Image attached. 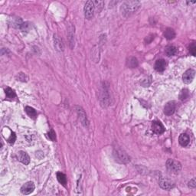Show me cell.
<instances>
[{
    "instance_id": "6da1fadb",
    "label": "cell",
    "mask_w": 196,
    "mask_h": 196,
    "mask_svg": "<svg viewBox=\"0 0 196 196\" xmlns=\"http://www.w3.org/2000/svg\"><path fill=\"white\" fill-rule=\"evenodd\" d=\"M140 6V2L138 1H127L122 5L121 11L122 15L125 18L130 16L132 14L135 12L139 7Z\"/></svg>"
},
{
    "instance_id": "7a4b0ae2",
    "label": "cell",
    "mask_w": 196,
    "mask_h": 196,
    "mask_svg": "<svg viewBox=\"0 0 196 196\" xmlns=\"http://www.w3.org/2000/svg\"><path fill=\"white\" fill-rule=\"evenodd\" d=\"M166 167L171 173L178 174L182 169V165L179 162L174 159H168L166 162Z\"/></svg>"
},
{
    "instance_id": "3957f363",
    "label": "cell",
    "mask_w": 196,
    "mask_h": 196,
    "mask_svg": "<svg viewBox=\"0 0 196 196\" xmlns=\"http://www.w3.org/2000/svg\"><path fill=\"white\" fill-rule=\"evenodd\" d=\"M94 11H95V6H94V2L87 1L84 8L85 18L87 19H91L94 15Z\"/></svg>"
},
{
    "instance_id": "277c9868",
    "label": "cell",
    "mask_w": 196,
    "mask_h": 196,
    "mask_svg": "<svg viewBox=\"0 0 196 196\" xmlns=\"http://www.w3.org/2000/svg\"><path fill=\"white\" fill-rule=\"evenodd\" d=\"M195 75V71L193 69H189L184 73L183 76H182V80L185 84H189L192 83L194 79Z\"/></svg>"
},
{
    "instance_id": "5b68a950",
    "label": "cell",
    "mask_w": 196,
    "mask_h": 196,
    "mask_svg": "<svg viewBox=\"0 0 196 196\" xmlns=\"http://www.w3.org/2000/svg\"><path fill=\"white\" fill-rule=\"evenodd\" d=\"M175 108H176V104L175 101H169L166 104L165 107H164V113L166 116H171L175 111Z\"/></svg>"
},
{
    "instance_id": "8992f818",
    "label": "cell",
    "mask_w": 196,
    "mask_h": 196,
    "mask_svg": "<svg viewBox=\"0 0 196 196\" xmlns=\"http://www.w3.org/2000/svg\"><path fill=\"white\" fill-rule=\"evenodd\" d=\"M152 130L156 134L160 135L165 132V127L162 125V123L159 121H153L152 124Z\"/></svg>"
},
{
    "instance_id": "52a82bcc",
    "label": "cell",
    "mask_w": 196,
    "mask_h": 196,
    "mask_svg": "<svg viewBox=\"0 0 196 196\" xmlns=\"http://www.w3.org/2000/svg\"><path fill=\"white\" fill-rule=\"evenodd\" d=\"M159 185L162 189H165V190H169V189H173L174 184L173 183L171 180L168 179L167 178L161 177L159 178Z\"/></svg>"
},
{
    "instance_id": "ba28073f",
    "label": "cell",
    "mask_w": 196,
    "mask_h": 196,
    "mask_svg": "<svg viewBox=\"0 0 196 196\" xmlns=\"http://www.w3.org/2000/svg\"><path fill=\"white\" fill-rule=\"evenodd\" d=\"M35 190V184L32 182H28L22 185L21 188V192L23 195H29Z\"/></svg>"
},
{
    "instance_id": "9c48e42d",
    "label": "cell",
    "mask_w": 196,
    "mask_h": 196,
    "mask_svg": "<svg viewBox=\"0 0 196 196\" xmlns=\"http://www.w3.org/2000/svg\"><path fill=\"white\" fill-rule=\"evenodd\" d=\"M18 160L21 162H22L25 165H29L30 162V158L29 156L24 151H19L18 153Z\"/></svg>"
},
{
    "instance_id": "30bf717a",
    "label": "cell",
    "mask_w": 196,
    "mask_h": 196,
    "mask_svg": "<svg viewBox=\"0 0 196 196\" xmlns=\"http://www.w3.org/2000/svg\"><path fill=\"white\" fill-rule=\"evenodd\" d=\"M166 67V62L165 60L159 59L157 60L155 64V70L158 72H162L165 70Z\"/></svg>"
},
{
    "instance_id": "8fae6325",
    "label": "cell",
    "mask_w": 196,
    "mask_h": 196,
    "mask_svg": "<svg viewBox=\"0 0 196 196\" xmlns=\"http://www.w3.org/2000/svg\"><path fill=\"white\" fill-rule=\"evenodd\" d=\"M77 108H78V109H77V113H78V114H79V118L80 120H81V123H82V124L84 126H88V121H87V116L86 114H85L84 111V110L81 107L78 106Z\"/></svg>"
},
{
    "instance_id": "7c38bea8",
    "label": "cell",
    "mask_w": 196,
    "mask_h": 196,
    "mask_svg": "<svg viewBox=\"0 0 196 196\" xmlns=\"http://www.w3.org/2000/svg\"><path fill=\"white\" fill-rule=\"evenodd\" d=\"M189 142H190V139H189V135H187L186 133H182L179 136L178 142L182 146H183V147L187 146L189 144Z\"/></svg>"
},
{
    "instance_id": "4fadbf2b",
    "label": "cell",
    "mask_w": 196,
    "mask_h": 196,
    "mask_svg": "<svg viewBox=\"0 0 196 196\" xmlns=\"http://www.w3.org/2000/svg\"><path fill=\"white\" fill-rule=\"evenodd\" d=\"M117 156L118 157L119 159H120L122 162H130V157H128V156L126 155V153H125L124 152L122 151V150H117Z\"/></svg>"
},
{
    "instance_id": "5bb4252c",
    "label": "cell",
    "mask_w": 196,
    "mask_h": 196,
    "mask_svg": "<svg viewBox=\"0 0 196 196\" xmlns=\"http://www.w3.org/2000/svg\"><path fill=\"white\" fill-rule=\"evenodd\" d=\"M54 47L56 48V49L60 51H62L64 49L63 44L62 42L61 41L58 36H57V35H54Z\"/></svg>"
},
{
    "instance_id": "9a60e30c",
    "label": "cell",
    "mask_w": 196,
    "mask_h": 196,
    "mask_svg": "<svg viewBox=\"0 0 196 196\" xmlns=\"http://www.w3.org/2000/svg\"><path fill=\"white\" fill-rule=\"evenodd\" d=\"M164 35H165L166 38H167L168 40H172L173 39V38H175V31L173 30V29L168 28V29H166V30L165 31Z\"/></svg>"
},
{
    "instance_id": "2e32d148",
    "label": "cell",
    "mask_w": 196,
    "mask_h": 196,
    "mask_svg": "<svg viewBox=\"0 0 196 196\" xmlns=\"http://www.w3.org/2000/svg\"><path fill=\"white\" fill-rule=\"evenodd\" d=\"M25 110L31 118L35 119L36 117H37V112H36V110H35L34 108L31 107V106H25Z\"/></svg>"
},
{
    "instance_id": "e0dca14e",
    "label": "cell",
    "mask_w": 196,
    "mask_h": 196,
    "mask_svg": "<svg viewBox=\"0 0 196 196\" xmlns=\"http://www.w3.org/2000/svg\"><path fill=\"white\" fill-rule=\"evenodd\" d=\"M177 52H178V49H177L176 47H175V46H169V47L166 49V53L169 57L175 55V54H177Z\"/></svg>"
},
{
    "instance_id": "ac0fdd59",
    "label": "cell",
    "mask_w": 196,
    "mask_h": 196,
    "mask_svg": "<svg viewBox=\"0 0 196 196\" xmlns=\"http://www.w3.org/2000/svg\"><path fill=\"white\" fill-rule=\"evenodd\" d=\"M127 65L131 68H137L138 66V61L136 58L134 57H131L128 59L127 61Z\"/></svg>"
},
{
    "instance_id": "d6986e66",
    "label": "cell",
    "mask_w": 196,
    "mask_h": 196,
    "mask_svg": "<svg viewBox=\"0 0 196 196\" xmlns=\"http://www.w3.org/2000/svg\"><path fill=\"white\" fill-rule=\"evenodd\" d=\"M57 178H58V182L61 184V185H63L64 186H65L67 184V178L66 175L65 174L61 173H57Z\"/></svg>"
},
{
    "instance_id": "ffe728a7",
    "label": "cell",
    "mask_w": 196,
    "mask_h": 196,
    "mask_svg": "<svg viewBox=\"0 0 196 196\" xmlns=\"http://www.w3.org/2000/svg\"><path fill=\"white\" fill-rule=\"evenodd\" d=\"M5 91H6V97L9 98V99L12 100L16 97V94H15L14 90H13L12 88H10V87H6V88L5 89Z\"/></svg>"
},
{
    "instance_id": "44dd1931",
    "label": "cell",
    "mask_w": 196,
    "mask_h": 196,
    "mask_svg": "<svg viewBox=\"0 0 196 196\" xmlns=\"http://www.w3.org/2000/svg\"><path fill=\"white\" fill-rule=\"evenodd\" d=\"M189 97V91L187 89H183V90L181 91V94H180L179 98L181 101H185L186 99H188Z\"/></svg>"
},
{
    "instance_id": "7402d4cb",
    "label": "cell",
    "mask_w": 196,
    "mask_h": 196,
    "mask_svg": "<svg viewBox=\"0 0 196 196\" xmlns=\"http://www.w3.org/2000/svg\"><path fill=\"white\" fill-rule=\"evenodd\" d=\"M17 79H18V81L25 82V81H27L29 78H28L27 76L25 75L24 73H19V74H18V76H17Z\"/></svg>"
},
{
    "instance_id": "603a6c76",
    "label": "cell",
    "mask_w": 196,
    "mask_h": 196,
    "mask_svg": "<svg viewBox=\"0 0 196 196\" xmlns=\"http://www.w3.org/2000/svg\"><path fill=\"white\" fill-rule=\"evenodd\" d=\"M189 51L193 56L196 55V45L195 42H192L189 46Z\"/></svg>"
},
{
    "instance_id": "cb8c5ba5",
    "label": "cell",
    "mask_w": 196,
    "mask_h": 196,
    "mask_svg": "<svg viewBox=\"0 0 196 196\" xmlns=\"http://www.w3.org/2000/svg\"><path fill=\"white\" fill-rule=\"evenodd\" d=\"M48 137L49 138L53 141V142H55L56 141V134L54 133V131L53 130H51L50 132L48 133Z\"/></svg>"
},
{
    "instance_id": "d4e9b609",
    "label": "cell",
    "mask_w": 196,
    "mask_h": 196,
    "mask_svg": "<svg viewBox=\"0 0 196 196\" xmlns=\"http://www.w3.org/2000/svg\"><path fill=\"white\" fill-rule=\"evenodd\" d=\"M15 139H16V136H15V133H12L11 136H10V137H9V139H8V142L10 144H13L15 142Z\"/></svg>"
},
{
    "instance_id": "484cf974",
    "label": "cell",
    "mask_w": 196,
    "mask_h": 196,
    "mask_svg": "<svg viewBox=\"0 0 196 196\" xmlns=\"http://www.w3.org/2000/svg\"><path fill=\"white\" fill-rule=\"evenodd\" d=\"M189 186L192 189H195L196 187V182L195 178H192V180H190V182H189Z\"/></svg>"
}]
</instances>
